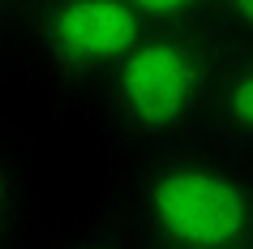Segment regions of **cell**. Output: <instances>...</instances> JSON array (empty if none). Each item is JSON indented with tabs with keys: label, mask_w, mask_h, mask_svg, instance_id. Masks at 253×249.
<instances>
[{
	"label": "cell",
	"mask_w": 253,
	"mask_h": 249,
	"mask_svg": "<svg viewBox=\"0 0 253 249\" xmlns=\"http://www.w3.org/2000/svg\"><path fill=\"white\" fill-rule=\"evenodd\" d=\"M206 22L223 52H253V0H211Z\"/></svg>",
	"instance_id": "5"
},
{
	"label": "cell",
	"mask_w": 253,
	"mask_h": 249,
	"mask_svg": "<svg viewBox=\"0 0 253 249\" xmlns=\"http://www.w3.org/2000/svg\"><path fill=\"white\" fill-rule=\"evenodd\" d=\"M202 17V0H52L26 4L22 35L35 65L56 86L99 95L146 35L193 26Z\"/></svg>",
	"instance_id": "3"
},
{
	"label": "cell",
	"mask_w": 253,
	"mask_h": 249,
	"mask_svg": "<svg viewBox=\"0 0 253 249\" xmlns=\"http://www.w3.org/2000/svg\"><path fill=\"white\" fill-rule=\"evenodd\" d=\"M120 215L137 249H249L253 163L206 138L142 155L125 176Z\"/></svg>",
	"instance_id": "1"
},
{
	"label": "cell",
	"mask_w": 253,
	"mask_h": 249,
	"mask_svg": "<svg viewBox=\"0 0 253 249\" xmlns=\"http://www.w3.org/2000/svg\"><path fill=\"white\" fill-rule=\"evenodd\" d=\"M22 17H26V4H9V0H0V43L22 35Z\"/></svg>",
	"instance_id": "7"
},
{
	"label": "cell",
	"mask_w": 253,
	"mask_h": 249,
	"mask_svg": "<svg viewBox=\"0 0 253 249\" xmlns=\"http://www.w3.org/2000/svg\"><path fill=\"white\" fill-rule=\"evenodd\" d=\"M219 60L223 48L214 43L206 17L193 26L146 35L94 95L107 133L137 155H155L202 138Z\"/></svg>",
	"instance_id": "2"
},
{
	"label": "cell",
	"mask_w": 253,
	"mask_h": 249,
	"mask_svg": "<svg viewBox=\"0 0 253 249\" xmlns=\"http://www.w3.org/2000/svg\"><path fill=\"white\" fill-rule=\"evenodd\" d=\"M69 249H116V245H69Z\"/></svg>",
	"instance_id": "8"
},
{
	"label": "cell",
	"mask_w": 253,
	"mask_h": 249,
	"mask_svg": "<svg viewBox=\"0 0 253 249\" xmlns=\"http://www.w3.org/2000/svg\"><path fill=\"white\" fill-rule=\"evenodd\" d=\"M17 228H22V176L13 159L0 155V249L13 245Z\"/></svg>",
	"instance_id": "6"
},
{
	"label": "cell",
	"mask_w": 253,
	"mask_h": 249,
	"mask_svg": "<svg viewBox=\"0 0 253 249\" xmlns=\"http://www.w3.org/2000/svg\"><path fill=\"white\" fill-rule=\"evenodd\" d=\"M202 138L253 163V52H223Z\"/></svg>",
	"instance_id": "4"
},
{
	"label": "cell",
	"mask_w": 253,
	"mask_h": 249,
	"mask_svg": "<svg viewBox=\"0 0 253 249\" xmlns=\"http://www.w3.org/2000/svg\"><path fill=\"white\" fill-rule=\"evenodd\" d=\"M249 249H253V245H249Z\"/></svg>",
	"instance_id": "9"
}]
</instances>
